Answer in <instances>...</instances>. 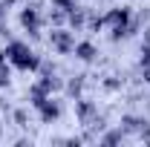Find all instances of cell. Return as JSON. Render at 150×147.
<instances>
[{"label":"cell","mask_w":150,"mask_h":147,"mask_svg":"<svg viewBox=\"0 0 150 147\" xmlns=\"http://www.w3.org/2000/svg\"><path fill=\"white\" fill-rule=\"evenodd\" d=\"M6 55H9V61H12L18 69H35L38 66V55L26 46V43H12Z\"/></svg>","instance_id":"obj_1"},{"label":"cell","mask_w":150,"mask_h":147,"mask_svg":"<svg viewBox=\"0 0 150 147\" xmlns=\"http://www.w3.org/2000/svg\"><path fill=\"white\" fill-rule=\"evenodd\" d=\"M52 43H55L61 52H69V49H75V43L69 40V35H67V32H61V29H58V32H52Z\"/></svg>","instance_id":"obj_2"},{"label":"cell","mask_w":150,"mask_h":147,"mask_svg":"<svg viewBox=\"0 0 150 147\" xmlns=\"http://www.w3.org/2000/svg\"><path fill=\"white\" fill-rule=\"evenodd\" d=\"M38 110H40V118H43V121H52V118H58V104H52V98H46V101H43Z\"/></svg>","instance_id":"obj_3"},{"label":"cell","mask_w":150,"mask_h":147,"mask_svg":"<svg viewBox=\"0 0 150 147\" xmlns=\"http://www.w3.org/2000/svg\"><path fill=\"white\" fill-rule=\"evenodd\" d=\"M75 52H78V58H81V61H93V55H95L93 43H78V46H75Z\"/></svg>","instance_id":"obj_4"},{"label":"cell","mask_w":150,"mask_h":147,"mask_svg":"<svg viewBox=\"0 0 150 147\" xmlns=\"http://www.w3.org/2000/svg\"><path fill=\"white\" fill-rule=\"evenodd\" d=\"M23 26H29L32 32L38 29V15H35V9H26V12H23Z\"/></svg>","instance_id":"obj_5"},{"label":"cell","mask_w":150,"mask_h":147,"mask_svg":"<svg viewBox=\"0 0 150 147\" xmlns=\"http://www.w3.org/2000/svg\"><path fill=\"white\" fill-rule=\"evenodd\" d=\"M9 84V69H0V87Z\"/></svg>","instance_id":"obj_6"}]
</instances>
